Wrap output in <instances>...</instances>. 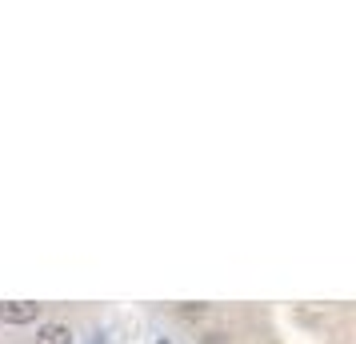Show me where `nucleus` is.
<instances>
[{
    "instance_id": "nucleus-1",
    "label": "nucleus",
    "mask_w": 356,
    "mask_h": 344,
    "mask_svg": "<svg viewBox=\"0 0 356 344\" xmlns=\"http://www.w3.org/2000/svg\"><path fill=\"white\" fill-rule=\"evenodd\" d=\"M40 309L44 304H36V300H8V304H0V320L4 325H33Z\"/></svg>"
},
{
    "instance_id": "nucleus-2",
    "label": "nucleus",
    "mask_w": 356,
    "mask_h": 344,
    "mask_svg": "<svg viewBox=\"0 0 356 344\" xmlns=\"http://www.w3.org/2000/svg\"><path fill=\"white\" fill-rule=\"evenodd\" d=\"M36 344H72V328L60 325V320L40 325V332H36Z\"/></svg>"
},
{
    "instance_id": "nucleus-3",
    "label": "nucleus",
    "mask_w": 356,
    "mask_h": 344,
    "mask_svg": "<svg viewBox=\"0 0 356 344\" xmlns=\"http://www.w3.org/2000/svg\"><path fill=\"white\" fill-rule=\"evenodd\" d=\"M180 316H184V320H196V316H204V312H209V304H180Z\"/></svg>"
},
{
    "instance_id": "nucleus-4",
    "label": "nucleus",
    "mask_w": 356,
    "mask_h": 344,
    "mask_svg": "<svg viewBox=\"0 0 356 344\" xmlns=\"http://www.w3.org/2000/svg\"><path fill=\"white\" fill-rule=\"evenodd\" d=\"M204 344H228V336H225V332H209V336H204Z\"/></svg>"
},
{
    "instance_id": "nucleus-5",
    "label": "nucleus",
    "mask_w": 356,
    "mask_h": 344,
    "mask_svg": "<svg viewBox=\"0 0 356 344\" xmlns=\"http://www.w3.org/2000/svg\"><path fill=\"white\" fill-rule=\"evenodd\" d=\"M156 344H168V341H156Z\"/></svg>"
}]
</instances>
